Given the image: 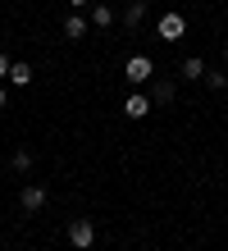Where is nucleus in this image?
I'll return each instance as SVG.
<instances>
[{"label": "nucleus", "mask_w": 228, "mask_h": 251, "mask_svg": "<svg viewBox=\"0 0 228 251\" xmlns=\"http://www.w3.org/2000/svg\"><path fill=\"white\" fill-rule=\"evenodd\" d=\"M124 78H128L132 87H146L151 78H155V64H151V60H146V55H132V60L124 64Z\"/></svg>", "instance_id": "obj_1"}, {"label": "nucleus", "mask_w": 228, "mask_h": 251, "mask_svg": "<svg viewBox=\"0 0 228 251\" xmlns=\"http://www.w3.org/2000/svg\"><path fill=\"white\" fill-rule=\"evenodd\" d=\"M69 242L78 251H87L91 242H96V224H91V219H69Z\"/></svg>", "instance_id": "obj_2"}, {"label": "nucleus", "mask_w": 228, "mask_h": 251, "mask_svg": "<svg viewBox=\"0 0 228 251\" xmlns=\"http://www.w3.org/2000/svg\"><path fill=\"white\" fill-rule=\"evenodd\" d=\"M151 110H155V105H151V96H142V92H132L124 100V114H128V119H146Z\"/></svg>", "instance_id": "obj_3"}, {"label": "nucleus", "mask_w": 228, "mask_h": 251, "mask_svg": "<svg viewBox=\"0 0 228 251\" xmlns=\"http://www.w3.org/2000/svg\"><path fill=\"white\" fill-rule=\"evenodd\" d=\"M182 27H187V23H182V14H164V19H160V27H155V32H160L164 41H178V37H182Z\"/></svg>", "instance_id": "obj_4"}, {"label": "nucleus", "mask_w": 228, "mask_h": 251, "mask_svg": "<svg viewBox=\"0 0 228 251\" xmlns=\"http://www.w3.org/2000/svg\"><path fill=\"white\" fill-rule=\"evenodd\" d=\"M19 201H23V210H41V205H46V187L41 183H27Z\"/></svg>", "instance_id": "obj_5"}, {"label": "nucleus", "mask_w": 228, "mask_h": 251, "mask_svg": "<svg viewBox=\"0 0 228 251\" xmlns=\"http://www.w3.org/2000/svg\"><path fill=\"white\" fill-rule=\"evenodd\" d=\"M9 82H14V87H27V82H32V69H27L23 60H14V64H9Z\"/></svg>", "instance_id": "obj_6"}, {"label": "nucleus", "mask_w": 228, "mask_h": 251, "mask_svg": "<svg viewBox=\"0 0 228 251\" xmlns=\"http://www.w3.org/2000/svg\"><path fill=\"white\" fill-rule=\"evenodd\" d=\"M174 100V82H155L151 87V105H169Z\"/></svg>", "instance_id": "obj_7"}, {"label": "nucleus", "mask_w": 228, "mask_h": 251, "mask_svg": "<svg viewBox=\"0 0 228 251\" xmlns=\"http://www.w3.org/2000/svg\"><path fill=\"white\" fill-rule=\"evenodd\" d=\"M64 37H69V41H82V37H87V23H82V14H73V19L64 23Z\"/></svg>", "instance_id": "obj_8"}, {"label": "nucleus", "mask_w": 228, "mask_h": 251, "mask_svg": "<svg viewBox=\"0 0 228 251\" xmlns=\"http://www.w3.org/2000/svg\"><path fill=\"white\" fill-rule=\"evenodd\" d=\"M142 19H146V5H142V0H132V5L124 9V23H128V27H137Z\"/></svg>", "instance_id": "obj_9"}, {"label": "nucleus", "mask_w": 228, "mask_h": 251, "mask_svg": "<svg viewBox=\"0 0 228 251\" xmlns=\"http://www.w3.org/2000/svg\"><path fill=\"white\" fill-rule=\"evenodd\" d=\"M91 23H96V27H110L114 23V9L110 5H96V9H91Z\"/></svg>", "instance_id": "obj_10"}, {"label": "nucleus", "mask_w": 228, "mask_h": 251, "mask_svg": "<svg viewBox=\"0 0 228 251\" xmlns=\"http://www.w3.org/2000/svg\"><path fill=\"white\" fill-rule=\"evenodd\" d=\"M201 73H205V60H196V55L182 60V78H201Z\"/></svg>", "instance_id": "obj_11"}, {"label": "nucleus", "mask_w": 228, "mask_h": 251, "mask_svg": "<svg viewBox=\"0 0 228 251\" xmlns=\"http://www.w3.org/2000/svg\"><path fill=\"white\" fill-rule=\"evenodd\" d=\"M14 169H19V174L32 169V151H14Z\"/></svg>", "instance_id": "obj_12"}, {"label": "nucleus", "mask_w": 228, "mask_h": 251, "mask_svg": "<svg viewBox=\"0 0 228 251\" xmlns=\"http://www.w3.org/2000/svg\"><path fill=\"white\" fill-rule=\"evenodd\" d=\"M210 87H219V92H224V87H228V73H210Z\"/></svg>", "instance_id": "obj_13"}, {"label": "nucleus", "mask_w": 228, "mask_h": 251, "mask_svg": "<svg viewBox=\"0 0 228 251\" xmlns=\"http://www.w3.org/2000/svg\"><path fill=\"white\" fill-rule=\"evenodd\" d=\"M9 78V55H0V82Z\"/></svg>", "instance_id": "obj_14"}, {"label": "nucleus", "mask_w": 228, "mask_h": 251, "mask_svg": "<svg viewBox=\"0 0 228 251\" xmlns=\"http://www.w3.org/2000/svg\"><path fill=\"white\" fill-rule=\"evenodd\" d=\"M69 5H73V9H82V5H91V0H69Z\"/></svg>", "instance_id": "obj_15"}, {"label": "nucleus", "mask_w": 228, "mask_h": 251, "mask_svg": "<svg viewBox=\"0 0 228 251\" xmlns=\"http://www.w3.org/2000/svg\"><path fill=\"white\" fill-rule=\"evenodd\" d=\"M5 100H9V96H5V87H0V105H5Z\"/></svg>", "instance_id": "obj_16"}, {"label": "nucleus", "mask_w": 228, "mask_h": 251, "mask_svg": "<svg viewBox=\"0 0 228 251\" xmlns=\"http://www.w3.org/2000/svg\"><path fill=\"white\" fill-rule=\"evenodd\" d=\"M224 60H228V46H224Z\"/></svg>", "instance_id": "obj_17"}]
</instances>
